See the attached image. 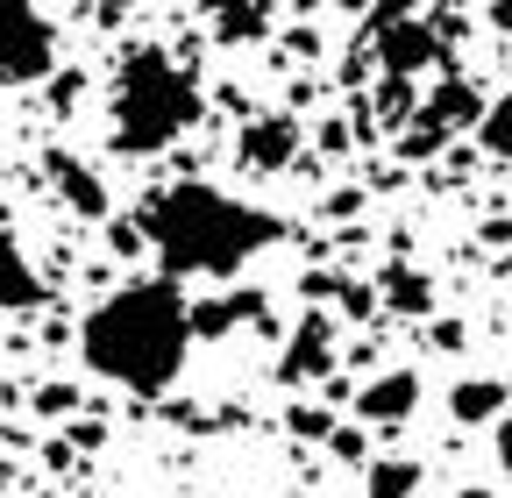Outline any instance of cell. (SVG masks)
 I'll return each mask as SVG.
<instances>
[{"label": "cell", "instance_id": "obj_18", "mask_svg": "<svg viewBox=\"0 0 512 498\" xmlns=\"http://www.w3.org/2000/svg\"><path fill=\"white\" fill-rule=\"evenodd\" d=\"M0 498H8V463H0Z\"/></svg>", "mask_w": 512, "mask_h": 498}, {"label": "cell", "instance_id": "obj_5", "mask_svg": "<svg viewBox=\"0 0 512 498\" xmlns=\"http://www.w3.org/2000/svg\"><path fill=\"white\" fill-rule=\"evenodd\" d=\"M235 157L249 171H285L299 157V121L292 114H256L249 129H242V143H235Z\"/></svg>", "mask_w": 512, "mask_h": 498}, {"label": "cell", "instance_id": "obj_15", "mask_svg": "<svg viewBox=\"0 0 512 498\" xmlns=\"http://www.w3.org/2000/svg\"><path fill=\"white\" fill-rule=\"evenodd\" d=\"M384 285H392V306H406V314H420V306H427V285H420V278H406V271H392Z\"/></svg>", "mask_w": 512, "mask_h": 498}, {"label": "cell", "instance_id": "obj_7", "mask_svg": "<svg viewBox=\"0 0 512 498\" xmlns=\"http://www.w3.org/2000/svg\"><path fill=\"white\" fill-rule=\"evenodd\" d=\"M320 370H335V321L306 314V321L292 328V349H285V363H278V378H285V385H306V378H320Z\"/></svg>", "mask_w": 512, "mask_h": 498}, {"label": "cell", "instance_id": "obj_10", "mask_svg": "<svg viewBox=\"0 0 512 498\" xmlns=\"http://www.w3.org/2000/svg\"><path fill=\"white\" fill-rule=\"evenodd\" d=\"M384 65H392V72H427V65H441V57H448V43L434 36V29H384Z\"/></svg>", "mask_w": 512, "mask_h": 498}, {"label": "cell", "instance_id": "obj_9", "mask_svg": "<svg viewBox=\"0 0 512 498\" xmlns=\"http://www.w3.org/2000/svg\"><path fill=\"white\" fill-rule=\"evenodd\" d=\"M50 178H57V193H64V207H79V214H107V185L79 164V157H64V150H50Z\"/></svg>", "mask_w": 512, "mask_h": 498}, {"label": "cell", "instance_id": "obj_11", "mask_svg": "<svg viewBox=\"0 0 512 498\" xmlns=\"http://www.w3.org/2000/svg\"><path fill=\"white\" fill-rule=\"evenodd\" d=\"M448 413H456L463 427H484V420H505V385L498 378H463L456 392H448Z\"/></svg>", "mask_w": 512, "mask_h": 498}, {"label": "cell", "instance_id": "obj_6", "mask_svg": "<svg viewBox=\"0 0 512 498\" xmlns=\"http://www.w3.org/2000/svg\"><path fill=\"white\" fill-rule=\"evenodd\" d=\"M413 406H420V378H413V370H384V378H370L356 392V420L363 427H399V420H413Z\"/></svg>", "mask_w": 512, "mask_h": 498}, {"label": "cell", "instance_id": "obj_17", "mask_svg": "<svg viewBox=\"0 0 512 498\" xmlns=\"http://www.w3.org/2000/svg\"><path fill=\"white\" fill-rule=\"evenodd\" d=\"M456 498H491V491H477V484H470V491H456Z\"/></svg>", "mask_w": 512, "mask_h": 498}, {"label": "cell", "instance_id": "obj_4", "mask_svg": "<svg viewBox=\"0 0 512 498\" xmlns=\"http://www.w3.org/2000/svg\"><path fill=\"white\" fill-rule=\"evenodd\" d=\"M57 65V29L36 0H0V93L36 86Z\"/></svg>", "mask_w": 512, "mask_h": 498}, {"label": "cell", "instance_id": "obj_12", "mask_svg": "<svg viewBox=\"0 0 512 498\" xmlns=\"http://www.w3.org/2000/svg\"><path fill=\"white\" fill-rule=\"evenodd\" d=\"M427 114H434V121H427V143H441L448 129H463V121H484V100H477L470 86H456V79H448V86L427 100Z\"/></svg>", "mask_w": 512, "mask_h": 498}, {"label": "cell", "instance_id": "obj_3", "mask_svg": "<svg viewBox=\"0 0 512 498\" xmlns=\"http://www.w3.org/2000/svg\"><path fill=\"white\" fill-rule=\"evenodd\" d=\"M107 114H114V150L121 157H157L200 121V79H192L171 50L143 43V50L121 57Z\"/></svg>", "mask_w": 512, "mask_h": 498}, {"label": "cell", "instance_id": "obj_8", "mask_svg": "<svg viewBox=\"0 0 512 498\" xmlns=\"http://www.w3.org/2000/svg\"><path fill=\"white\" fill-rule=\"evenodd\" d=\"M0 306L8 314H29V306H43V278H36V264L22 257V242L0 228Z\"/></svg>", "mask_w": 512, "mask_h": 498}, {"label": "cell", "instance_id": "obj_13", "mask_svg": "<svg viewBox=\"0 0 512 498\" xmlns=\"http://www.w3.org/2000/svg\"><path fill=\"white\" fill-rule=\"evenodd\" d=\"M420 463L413 456H384V463H370V477H363V498H413L420 491Z\"/></svg>", "mask_w": 512, "mask_h": 498}, {"label": "cell", "instance_id": "obj_1", "mask_svg": "<svg viewBox=\"0 0 512 498\" xmlns=\"http://www.w3.org/2000/svg\"><path fill=\"white\" fill-rule=\"evenodd\" d=\"M192 335H200V321H192L178 278H136V285L107 292L79 321V356L93 378L136 392V399H157L178 385Z\"/></svg>", "mask_w": 512, "mask_h": 498}, {"label": "cell", "instance_id": "obj_16", "mask_svg": "<svg viewBox=\"0 0 512 498\" xmlns=\"http://www.w3.org/2000/svg\"><path fill=\"white\" fill-rule=\"evenodd\" d=\"M498 463H505V477H512V413L498 420Z\"/></svg>", "mask_w": 512, "mask_h": 498}, {"label": "cell", "instance_id": "obj_2", "mask_svg": "<svg viewBox=\"0 0 512 498\" xmlns=\"http://www.w3.org/2000/svg\"><path fill=\"white\" fill-rule=\"evenodd\" d=\"M136 228L150 235L164 278H235L249 257H264V249L285 235L278 214L221 193V185H200V178L164 185V193L143 207Z\"/></svg>", "mask_w": 512, "mask_h": 498}, {"label": "cell", "instance_id": "obj_14", "mask_svg": "<svg viewBox=\"0 0 512 498\" xmlns=\"http://www.w3.org/2000/svg\"><path fill=\"white\" fill-rule=\"evenodd\" d=\"M477 136H484V150H498V157L512 150V93L484 107V121H477Z\"/></svg>", "mask_w": 512, "mask_h": 498}]
</instances>
